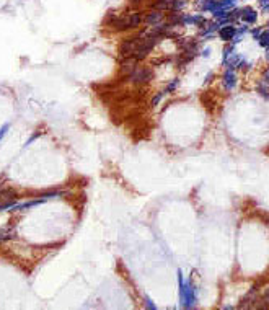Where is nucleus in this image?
Returning <instances> with one entry per match:
<instances>
[{
	"mask_svg": "<svg viewBox=\"0 0 269 310\" xmlns=\"http://www.w3.org/2000/svg\"><path fill=\"white\" fill-rule=\"evenodd\" d=\"M178 7V4H176V0H158V2H155L154 8H157V10L160 12H170V10H175V8Z\"/></svg>",
	"mask_w": 269,
	"mask_h": 310,
	"instance_id": "3",
	"label": "nucleus"
},
{
	"mask_svg": "<svg viewBox=\"0 0 269 310\" xmlns=\"http://www.w3.org/2000/svg\"><path fill=\"white\" fill-rule=\"evenodd\" d=\"M129 75L134 82H147V80H150V77H152V74H150L149 69H145V67H139V65L134 67Z\"/></svg>",
	"mask_w": 269,
	"mask_h": 310,
	"instance_id": "2",
	"label": "nucleus"
},
{
	"mask_svg": "<svg viewBox=\"0 0 269 310\" xmlns=\"http://www.w3.org/2000/svg\"><path fill=\"white\" fill-rule=\"evenodd\" d=\"M144 21V16L140 13H131V15H114L109 18V25L114 30H129L136 28Z\"/></svg>",
	"mask_w": 269,
	"mask_h": 310,
	"instance_id": "1",
	"label": "nucleus"
}]
</instances>
